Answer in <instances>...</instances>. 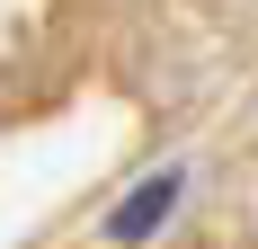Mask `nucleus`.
Instances as JSON below:
<instances>
[{"instance_id":"f257e3e1","label":"nucleus","mask_w":258,"mask_h":249,"mask_svg":"<svg viewBox=\"0 0 258 249\" xmlns=\"http://www.w3.org/2000/svg\"><path fill=\"white\" fill-rule=\"evenodd\" d=\"M169 205H178V178H152V187H134V196L116 205V240H143V231H152Z\"/></svg>"}]
</instances>
